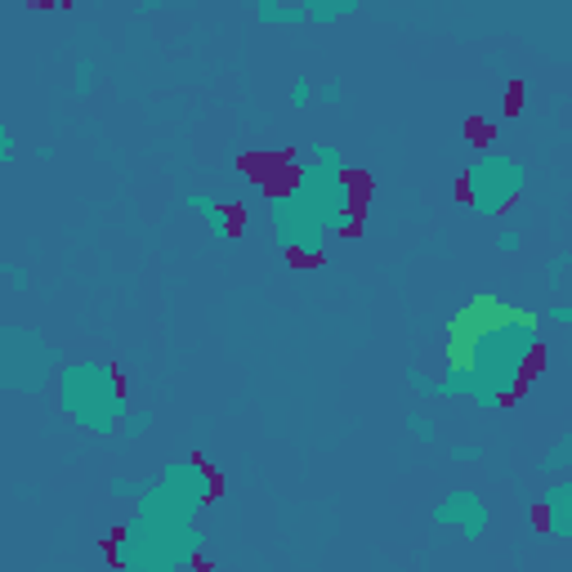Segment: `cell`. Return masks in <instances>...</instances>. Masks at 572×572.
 <instances>
[{"label": "cell", "mask_w": 572, "mask_h": 572, "mask_svg": "<svg viewBox=\"0 0 572 572\" xmlns=\"http://www.w3.org/2000/svg\"><path fill=\"white\" fill-rule=\"evenodd\" d=\"M541 354V323L532 309L501 300L492 291H474L447 323V363L465 367L474 380L470 403L478 412L510 407L527 376L536 372Z\"/></svg>", "instance_id": "cell-1"}, {"label": "cell", "mask_w": 572, "mask_h": 572, "mask_svg": "<svg viewBox=\"0 0 572 572\" xmlns=\"http://www.w3.org/2000/svg\"><path fill=\"white\" fill-rule=\"evenodd\" d=\"M54 398L59 412L94 438H117L126 412L135 407L121 367L108 358H68L54 376Z\"/></svg>", "instance_id": "cell-2"}, {"label": "cell", "mask_w": 572, "mask_h": 572, "mask_svg": "<svg viewBox=\"0 0 572 572\" xmlns=\"http://www.w3.org/2000/svg\"><path fill=\"white\" fill-rule=\"evenodd\" d=\"M206 541L197 523H161L130 510L108 536V559L121 572H188L201 563Z\"/></svg>", "instance_id": "cell-3"}, {"label": "cell", "mask_w": 572, "mask_h": 572, "mask_svg": "<svg viewBox=\"0 0 572 572\" xmlns=\"http://www.w3.org/2000/svg\"><path fill=\"white\" fill-rule=\"evenodd\" d=\"M219 478L201 456H175L161 465L152 487L135 501V514L161 519V523H197L206 505H215Z\"/></svg>", "instance_id": "cell-4"}, {"label": "cell", "mask_w": 572, "mask_h": 572, "mask_svg": "<svg viewBox=\"0 0 572 572\" xmlns=\"http://www.w3.org/2000/svg\"><path fill=\"white\" fill-rule=\"evenodd\" d=\"M291 188L318 210V219L327 224L331 237H349L363 228V201H358V184L349 179V170H331V166H318L314 157H305L291 170Z\"/></svg>", "instance_id": "cell-5"}, {"label": "cell", "mask_w": 572, "mask_h": 572, "mask_svg": "<svg viewBox=\"0 0 572 572\" xmlns=\"http://www.w3.org/2000/svg\"><path fill=\"white\" fill-rule=\"evenodd\" d=\"M59 367H63V354L37 327H19V323L0 327V385L5 389L37 394L59 376Z\"/></svg>", "instance_id": "cell-6"}, {"label": "cell", "mask_w": 572, "mask_h": 572, "mask_svg": "<svg viewBox=\"0 0 572 572\" xmlns=\"http://www.w3.org/2000/svg\"><path fill=\"white\" fill-rule=\"evenodd\" d=\"M461 188H465L470 215L487 219V215L510 210V206L523 197V188H527V166H523L519 157L501 152V148H483V152L470 157Z\"/></svg>", "instance_id": "cell-7"}, {"label": "cell", "mask_w": 572, "mask_h": 572, "mask_svg": "<svg viewBox=\"0 0 572 572\" xmlns=\"http://www.w3.org/2000/svg\"><path fill=\"white\" fill-rule=\"evenodd\" d=\"M264 215H268V228H273V241L286 250V255H296V259H323L327 255V224L318 219V210L286 184V188H273L264 197Z\"/></svg>", "instance_id": "cell-8"}, {"label": "cell", "mask_w": 572, "mask_h": 572, "mask_svg": "<svg viewBox=\"0 0 572 572\" xmlns=\"http://www.w3.org/2000/svg\"><path fill=\"white\" fill-rule=\"evenodd\" d=\"M429 523L452 527V532H461L465 541H483L487 527H492V510H487L483 492H474V487H452V492H443V496L429 505Z\"/></svg>", "instance_id": "cell-9"}, {"label": "cell", "mask_w": 572, "mask_h": 572, "mask_svg": "<svg viewBox=\"0 0 572 572\" xmlns=\"http://www.w3.org/2000/svg\"><path fill=\"white\" fill-rule=\"evenodd\" d=\"M184 206H188L192 215H201V224H206V233H210L215 241H233V233H237V215H233V206L215 201L210 192H188V197H184Z\"/></svg>", "instance_id": "cell-10"}, {"label": "cell", "mask_w": 572, "mask_h": 572, "mask_svg": "<svg viewBox=\"0 0 572 572\" xmlns=\"http://www.w3.org/2000/svg\"><path fill=\"white\" fill-rule=\"evenodd\" d=\"M259 28H305L309 23V5L305 0H246Z\"/></svg>", "instance_id": "cell-11"}, {"label": "cell", "mask_w": 572, "mask_h": 572, "mask_svg": "<svg viewBox=\"0 0 572 572\" xmlns=\"http://www.w3.org/2000/svg\"><path fill=\"white\" fill-rule=\"evenodd\" d=\"M305 5H309V23H314V28H331V23L358 14L363 0H305Z\"/></svg>", "instance_id": "cell-12"}, {"label": "cell", "mask_w": 572, "mask_h": 572, "mask_svg": "<svg viewBox=\"0 0 572 572\" xmlns=\"http://www.w3.org/2000/svg\"><path fill=\"white\" fill-rule=\"evenodd\" d=\"M545 478H554V474H568L572 470V429H559V438L545 447V456H541V465H536Z\"/></svg>", "instance_id": "cell-13"}, {"label": "cell", "mask_w": 572, "mask_h": 572, "mask_svg": "<svg viewBox=\"0 0 572 572\" xmlns=\"http://www.w3.org/2000/svg\"><path fill=\"white\" fill-rule=\"evenodd\" d=\"M94 86H99V63H94L90 54H81V59L72 63V99H90Z\"/></svg>", "instance_id": "cell-14"}, {"label": "cell", "mask_w": 572, "mask_h": 572, "mask_svg": "<svg viewBox=\"0 0 572 572\" xmlns=\"http://www.w3.org/2000/svg\"><path fill=\"white\" fill-rule=\"evenodd\" d=\"M152 425H157L152 407H130V412H126V421H121V429H117V438H121V443H139Z\"/></svg>", "instance_id": "cell-15"}, {"label": "cell", "mask_w": 572, "mask_h": 572, "mask_svg": "<svg viewBox=\"0 0 572 572\" xmlns=\"http://www.w3.org/2000/svg\"><path fill=\"white\" fill-rule=\"evenodd\" d=\"M541 514H545V536L572 541V496L559 501V505H550V510H541Z\"/></svg>", "instance_id": "cell-16"}, {"label": "cell", "mask_w": 572, "mask_h": 572, "mask_svg": "<svg viewBox=\"0 0 572 572\" xmlns=\"http://www.w3.org/2000/svg\"><path fill=\"white\" fill-rule=\"evenodd\" d=\"M148 487H152V478H130V474H112V478H108V501H130V505H135V501H139V496H143Z\"/></svg>", "instance_id": "cell-17"}, {"label": "cell", "mask_w": 572, "mask_h": 572, "mask_svg": "<svg viewBox=\"0 0 572 572\" xmlns=\"http://www.w3.org/2000/svg\"><path fill=\"white\" fill-rule=\"evenodd\" d=\"M568 277H572V250H554L545 259V286H550V291H563Z\"/></svg>", "instance_id": "cell-18"}, {"label": "cell", "mask_w": 572, "mask_h": 572, "mask_svg": "<svg viewBox=\"0 0 572 572\" xmlns=\"http://www.w3.org/2000/svg\"><path fill=\"white\" fill-rule=\"evenodd\" d=\"M403 380H407V389H412L416 398H438V376H429L425 367H407Z\"/></svg>", "instance_id": "cell-19"}, {"label": "cell", "mask_w": 572, "mask_h": 572, "mask_svg": "<svg viewBox=\"0 0 572 572\" xmlns=\"http://www.w3.org/2000/svg\"><path fill=\"white\" fill-rule=\"evenodd\" d=\"M407 434H412L416 443H425V447H429V443L438 438V425H434V416H425L421 407H412V412H407Z\"/></svg>", "instance_id": "cell-20"}, {"label": "cell", "mask_w": 572, "mask_h": 572, "mask_svg": "<svg viewBox=\"0 0 572 572\" xmlns=\"http://www.w3.org/2000/svg\"><path fill=\"white\" fill-rule=\"evenodd\" d=\"M309 157H314L318 166H331V170H349V157H345V148H340V143H314V148H309Z\"/></svg>", "instance_id": "cell-21"}, {"label": "cell", "mask_w": 572, "mask_h": 572, "mask_svg": "<svg viewBox=\"0 0 572 572\" xmlns=\"http://www.w3.org/2000/svg\"><path fill=\"white\" fill-rule=\"evenodd\" d=\"M0 277H5L10 282V291H32V273L23 268V264H14V259H0Z\"/></svg>", "instance_id": "cell-22"}, {"label": "cell", "mask_w": 572, "mask_h": 572, "mask_svg": "<svg viewBox=\"0 0 572 572\" xmlns=\"http://www.w3.org/2000/svg\"><path fill=\"white\" fill-rule=\"evenodd\" d=\"M314 99H318V86H314L309 77H296L291 90H286V103H291V108H309Z\"/></svg>", "instance_id": "cell-23"}, {"label": "cell", "mask_w": 572, "mask_h": 572, "mask_svg": "<svg viewBox=\"0 0 572 572\" xmlns=\"http://www.w3.org/2000/svg\"><path fill=\"white\" fill-rule=\"evenodd\" d=\"M483 456H487V452H483L478 443H452V447H447V461H456V465H478Z\"/></svg>", "instance_id": "cell-24"}, {"label": "cell", "mask_w": 572, "mask_h": 572, "mask_svg": "<svg viewBox=\"0 0 572 572\" xmlns=\"http://www.w3.org/2000/svg\"><path fill=\"white\" fill-rule=\"evenodd\" d=\"M318 99H323L327 108H340V103H345V81H340V77L323 81V86H318Z\"/></svg>", "instance_id": "cell-25"}, {"label": "cell", "mask_w": 572, "mask_h": 572, "mask_svg": "<svg viewBox=\"0 0 572 572\" xmlns=\"http://www.w3.org/2000/svg\"><path fill=\"white\" fill-rule=\"evenodd\" d=\"M492 246H496L501 255H514V250H523V233H519V228H501Z\"/></svg>", "instance_id": "cell-26"}, {"label": "cell", "mask_w": 572, "mask_h": 572, "mask_svg": "<svg viewBox=\"0 0 572 572\" xmlns=\"http://www.w3.org/2000/svg\"><path fill=\"white\" fill-rule=\"evenodd\" d=\"M14 157H19V139L10 126H0V166H14Z\"/></svg>", "instance_id": "cell-27"}, {"label": "cell", "mask_w": 572, "mask_h": 572, "mask_svg": "<svg viewBox=\"0 0 572 572\" xmlns=\"http://www.w3.org/2000/svg\"><path fill=\"white\" fill-rule=\"evenodd\" d=\"M545 318H550V323H572V300H559V305H550V309H545Z\"/></svg>", "instance_id": "cell-28"}, {"label": "cell", "mask_w": 572, "mask_h": 572, "mask_svg": "<svg viewBox=\"0 0 572 572\" xmlns=\"http://www.w3.org/2000/svg\"><path fill=\"white\" fill-rule=\"evenodd\" d=\"M54 157H59L54 143H37V161H54Z\"/></svg>", "instance_id": "cell-29"}]
</instances>
